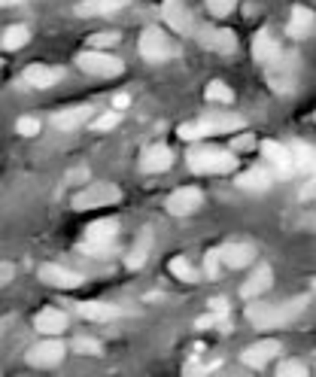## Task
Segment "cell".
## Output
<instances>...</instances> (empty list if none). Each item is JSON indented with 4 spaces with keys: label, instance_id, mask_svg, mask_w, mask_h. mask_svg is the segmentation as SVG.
Listing matches in <instances>:
<instances>
[{
    "label": "cell",
    "instance_id": "8",
    "mask_svg": "<svg viewBox=\"0 0 316 377\" xmlns=\"http://www.w3.org/2000/svg\"><path fill=\"white\" fill-rule=\"evenodd\" d=\"M40 280L46 286H55V289H76V286H82L86 277L71 271V268H61V265H40Z\"/></svg>",
    "mask_w": 316,
    "mask_h": 377
},
{
    "label": "cell",
    "instance_id": "37",
    "mask_svg": "<svg viewBox=\"0 0 316 377\" xmlns=\"http://www.w3.org/2000/svg\"><path fill=\"white\" fill-rule=\"evenodd\" d=\"M237 0H207V10H210L216 19H225V15L234 12Z\"/></svg>",
    "mask_w": 316,
    "mask_h": 377
},
{
    "label": "cell",
    "instance_id": "39",
    "mask_svg": "<svg viewBox=\"0 0 316 377\" xmlns=\"http://www.w3.org/2000/svg\"><path fill=\"white\" fill-rule=\"evenodd\" d=\"M115 43H119V34H115V30H101V34L91 37V46H95V49H113Z\"/></svg>",
    "mask_w": 316,
    "mask_h": 377
},
{
    "label": "cell",
    "instance_id": "22",
    "mask_svg": "<svg viewBox=\"0 0 316 377\" xmlns=\"http://www.w3.org/2000/svg\"><path fill=\"white\" fill-rule=\"evenodd\" d=\"M91 116V107H71V110H61L52 116V125L61 128V131H73V128H80L82 122H89Z\"/></svg>",
    "mask_w": 316,
    "mask_h": 377
},
{
    "label": "cell",
    "instance_id": "25",
    "mask_svg": "<svg viewBox=\"0 0 316 377\" xmlns=\"http://www.w3.org/2000/svg\"><path fill=\"white\" fill-rule=\"evenodd\" d=\"M289 152H292V161H295L298 171H307V174L316 171V149H313L310 143L295 140V143L289 146Z\"/></svg>",
    "mask_w": 316,
    "mask_h": 377
},
{
    "label": "cell",
    "instance_id": "5",
    "mask_svg": "<svg viewBox=\"0 0 316 377\" xmlns=\"http://www.w3.org/2000/svg\"><path fill=\"white\" fill-rule=\"evenodd\" d=\"M201 201H204L201 189L198 186H183L167 198V213H174V217H192V213L201 207Z\"/></svg>",
    "mask_w": 316,
    "mask_h": 377
},
{
    "label": "cell",
    "instance_id": "46",
    "mask_svg": "<svg viewBox=\"0 0 316 377\" xmlns=\"http://www.w3.org/2000/svg\"><path fill=\"white\" fill-rule=\"evenodd\" d=\"M15 3H21V0H0V6H15Z\"/></svg>",
    "mask_w": 316,
    "mask_h": 377
},
{
    "label": "cell",
    "instance_id": "11",
    "mask_svg": "<svg viewBox=\"0 0 316 377\" xmlns=\"http://www.w3.org/2000/svg\"><path fill=\"white\" fill-rule=\"evenodd\" d=\"M64 359V344L61 341H43L28 350V365L34 368H52Z\"/></svg>",
    "mask_w": 316,
    "mask_h": 377
},
{
    "label": "cell",
    "instance_id": "6",
    "mask_svg": "<svg viewBox=\"0 0 316 377\" xmlns=\"http://www.w3.org/2000/svg\"><path fill=\"white\" fill-rule=\"evenodd\" d=\"M198 43L204 46V49L210 52H219V55H231V52H237V34L228 28H204L201 37H198Z\"/></svg>",
    "mask_w": 316,
    "mask_h": 377
},
{
    "label": "cell",
    "instance_id": "28",
    "mask_svg": "<svg viewBox=\"0 0 316 377\" xmlns=\"http://www.w3.org/2000/svg\"><path fill=\"white\" fill-rule=\"evenodd\" d=\"M115 235H119V219H97L86 228L89 241H115Z\"/></svg>",
    "mask_w": 316,
    "mask_h": 377
},
{
    "label": "cell",
    "instance_id": "36",
    "mask_svg": "<svg viewBox=\"0 0 316 377\" xmlns=\"http://www.w3.org/2000/svg\"><path fill=\"white\" fill-rule=\"evenodd\" d=\"M219 268H222V252L219 250H207V256H204V271L210 280H216L219 277Z\"/></svg>",
    "mask_w": 316,
    "mask_h": 377
},
{
    "label": "cell",
    "instance_id": "38",
    "mask_svg": "<svg viewBox=\"0 0 316 377\" xmlns=\"http://www.w3.org/2000/svg\"><path fill=\"white\" fill-rule=\"evenodd\" d=\"M277 374H280V377H307V368H304V362H295V359H289V362H280Z\"/></svg>",
    "mask_w": 316,
    "mask_h": 377
},
{
    "label": "cell",
    "instance_id": "15",
    "mask_svg": "<svg viewBox=\"0 0 316 377\" xmlns=\"http://www.w3.org/2000/svg\"><path fill=\"white\" fill-rule=\"evenodd\" d=\"M280 353H283V347L277 341H259V344H252V347H246L241 353V359L250 368H265L274 356H280Z\"/></svg>",
    "mask_w": 316,
    "mask_h": 377
},
{
    "label": "cell",
    "instance_id": "32",
    "mask_svg": "<svg viewBox=\"0 0 316 377\" xmlns=\"http://www.w3.org/2000/svg\"><path fill=\"white\" fill-rule=\"evenodd\" d=\"M204 95H207V101H210V104H231V101H234V91H231V86H225V82H219V80L210 82Z\"/></svg>",
    "mask_w": 316,
    "mask_h": 377
},
{
    "label": "cell",
    "instance_id": "41",
    "mask_svg": "<svg viewBox=\"0 0 316 377\" xmlns=\"http://www.w3.org/2000/svg\"><path fill=\"white\" fill-rule=\"evenodd\" d=\"M37 131H40V122H37V119H30V116L19 119V134H25V137H34Z\"/></svg>",
    "mask_w": 316,
    "mask_h": 377
},
{
    "label": "cell",
    "instance_id": "27",
    "mask_svg": "<svg viewBox=\"0 0 316 377\" xmlns=\"http://www.w3.org/2000/svg\"><path fill=\"white\" fill-rule=\"evenodd\" d=\"M207 128H210V134H228V131H237L243 128V119L234 116V113H213V116H207Z\"/></svg>",
    "mask_w": 316,
    "mask_h": 377
},
{
    "label": "cell",
    "instance_id": "45",
    "mask_svg": "<svg viewBox=\"0 0 316 377\" xmlns=\"http://www.w3.org/2000/svg\"><path fill=\"white\" fill-rule=\"evenodd\" d=\"M113 107H115V110H125V107H128V95H115Z\"/></svg>",
    "mask_w": 316,
    "mask_h": 377
},
{
    "label": "cell",
    "instance_id": "23",
    "mask_svg": "<svg viewBox=\"0 0 316 377\" xmlns=\"http://www.w3.org/2000/svg\"><path fill=\"white\" fill-rule=\"evenodd\" d=\"M128 0H82L80 6H76V12L80 15H113L119 10H125Z\"/></svg>",
    "mask_w": 316,
    "mask_h": 377
},
{
    "label": "cell",
    "instance_id": "35",
    "mask_svg": "<svg viewBox=\"0 0 316 377\" xmlns=\"http://www.w3.org/2000/svg\"><path fill=\"white\" fill-rule=\"evenodd\" d=\"M228 326H231L228 313H216V311H210L207 317L198 320V329H228Z\"/></svg>",
    "mask_w": 316,
    "mask_h": 377
},
{
    "label": "cell",
    "instance_id": "44",
    "mask_svg": "<svg viewBox=\"0 0 316 377\" xmlns=\"http://www.w3.org/2000/svg\"><path fill=\"white\" fill-rule=\"evenodd\" d=\"M310 195H316V171H313V180L301 189V198H310Z\"/></svg>",
    "mask_w": 316,
    "mask_h": 377
},
{
    "label": "cell",
    "instance_id": "31",
    "mask_svg": "<svg viewBox=\"0 0 316 377\" xmlns=\"http://www.w3.org/2000/svg\"><path fill=\"white\" fill-rule=\"evenodd\" d=\"M80 250L86 252V256H95V259H106V256H113L115 252V241H82L80 243Z\"/></svg>",
    "mask_w": 316,
    "mask_h": 377
},
{
    "label": "cell",
    "instance_id": "42",
    "mask_svg": "<svg viewBox=\"0 0 316 377\" xmlns=\"http://www.w3.org/2000/svg\"><path fill=\"white\" fill-rule=\"evenodd\" d=\"M12 274H15V268L10 261H0V286H6V283L12 280Z\"/></svg>",
    "mask_w": 316,
    "mask_h": 377
},
{
    "label": "cell",
    "instance_id": "1",
    "mask_svg": "<svg viewBox=\"0 0 316 377\" xmlns=\"http://www.w3.org/2000/svg\"><path fill=\"white\" fill-rule=\"evenodd\" d=\"M304 307H307V298H292L286 304H259L256 302L246 307V320L256 329H280V326L295 322L304 313Z\"/></svg>",
    "mask_w": 316,
    "mask_h": 377
},
{
    "label": "cell",
    "instance_id": "29",
    "mask_svg": "<svg viewBox=\"0 0 316 377\" xmlns=\"http://www.w3.org/2000/svg\"><path fill=\"white\" fill-rule=\"evenodd\" d=\"M30 43V30L25 25H12V28H6V34H3V40H0V46H3L6 52H15V49H21V46H28Z\"/></svg>",
    "mask_w": 316,
    "mask_h": 377
},
{
    "label": "cell",
    "instance_id": "40",
    "mask_svg": "<svg viewBox=\"0 0 316 377\" xmlns=\"http://www.w3.org/2000/svg\"><path fill=\"white\" fill-rule=\"evenodd\" d=\"M122 122V113L115 110V113H104L101 119H95V131H110V128H115Z\"/></svg>",
    "mask_w": 316,
    "mask_h": 377
},
{
    "label": "cell",
    "instance_id": "30",
    "mask_svg": "<svg viewBox=\"0 0 316 377\" xmlns=\"http://www.w3.org/2000/svg\"><path fill=\"white\" fill-rule=\"evenodd\" d=\"M167 271H171L176 280H183V283H198V271L192 268V261L186 256H174L171 261H167Z\"/></svg>",
    "mask_w": 316,
    "mask_h": 377
},
{
    "label": "cell",
    "instance_id": "12",
    "mask_svg": "<svg viewBox=\"0 0 316 377\" xmlns=\"http://www.w3.org/2000/svg\"><path fill=\"white\" fill-rule=\"evenodd\" d=\"M261 156L268 158V165H271L280 176H289L292 171H295V161H292L289 146H283L277 140H265V143H261Z\"/></svg>",
    "mask_w": 316,
    "mask_h": 377
},
{
    "label": "cell",
    "instance_id": "3",
    "mask_svg": "<svg viewBox=\"0 0 316 377\" xmlns=\"http://www.w3.org/2000/svg\"><path fill=\"white\" fill-rule=\"evenodd\" d=\"M122 198V192L110 186V183H91L82 192L73 195V207L76 210H95V207H110Z\"/></svg>",
    "mask_w": 316,
    "mask_h": 377
},
{
    "label": "cell",
    "instance_id": "17",
    "mask_svg": "<svg viewBox=\"0 0 316 377\" xmlns=\"http://www.w3.org/2000/svg\"><path fill=\"white\" fill-rule=\"evenodd\" d=\"M76 311H80L82 320H91V322H110L122 313L115 304H106V302H80Z\"/></svg>",
    "mask_w": 316,
    "mask_h": 377
},
{
    "label": "cell",
    "instance_id": "47",
    "mask_svg": "<svg viewBox=\"0 0 316 377\" xmlns=\"http://www.w3.org/2000/svg\"><path fill=\"white\" fill-rule=\"evenodd\" d=\"M313 292H316V277H313Z\"/></svg>",
    "mask_w": 316,
    "mask_h": 377
},
{
    "label": "cell",
    "instance_id": "33",
    "mask_svg": "<svg viewBox=\"0 0 316 377\" xmlns=\"http://www.w3.org/2000/svg\"><path fill=\"white\" fill-rule=\"evenodd\" d=\"M210 134V128H207V122H186V125H180V137L183 140H201V137Z\"/></svg>",
    "mask_w": 316,
    "mask_h": 377
},
{
    "label": "cell",
    "instance_id": "43",
    "mask_svg": "<svg viewBox=\"0 0 316 377\" xmlns=\"http://www.w3.org/2000/svg\"><path fill=\"white\" fill-rule=\"evenodd\" d=\"M210 311H216V313H228V304L222 302V298H213V302H210Z\"/></svg>",
    "mask_w": 316,
    "mask_h": 377
},
{
    "label": "cell",
    "instance_id": "21",
    "mask_svg": "<svg viewBox=\"0 0 316 377\" xmlns=\"http://www.w3.org/2000/svg\"><path fill=\"white\" fill-rule=\"evenodd\" d=\"M313 21H316V15H313L310 10H307V6H295V10H292L289 25H286V34H289V37H295V40H301V37L310 34Z\"/></svg>",
    "mask_w": 316,
    "mask_h": 377
},
{
    "label": "cell",
    "instance_id": "13",
    "mask_svg": "<svg viewBox=\"0 0 316 377\" xmlns=\"http://www.w3.org/2000/svg\"><path fill=\"white\" fill-rule=\"evenodd\" d=\"M252 58H256L261 67H271L277 58H283L280 43L271 37V30H259V34L252 37Z\"/></svg>",
    "mask_w": 316,
    "mask_h": 377
},
{
    "label": "cell",
    "instance_id": "20",
    "mask_svg": "<svg viewBox=\"0 0 316 377\" xmlns=\"http://www.w3.org/2000/svg\"><path fill=\"white\" fill-rule=\"evenodd\" d=\"M222 265L225 268H246L252 259H256V250L250 247V243H228V247H222Z\"/></svg>",
    "mask_w": 316,
    "mask_h": 377
},
{
    "label": "cell",
    "instance_id": "14",
    "mask_svg": "<svg viewBox=\"0 0 316 377\" xmlns=\"http://www.w3.org/2000/svg\"><path fill=\"white\" fill-rule=\"evenodd\" d=\"M171 165H174V152L167 149L165 143L146 146L143 156H140V167H143L146 174H161V171H167Z\"/></svg>",
    "mask_w": 316,
    "mask_h": 377
},
{
    "label": "cell",
    "instance_id": "26",
    "mask_svg": "<svg viewBox=\"0 0 316 377\" xmlns=\"http://www.w3.org/2000/svg\"><path fill=\"white\" fill-rule=\"evenodd\" d=\"M149 250H152V232L146 228V232L137 237L134 247H131V256H128L125 265L131 268V271H140V268L146 265V259H149Z\"/></svg>",
    "mask_w": 316,
    "mask_h": 377
},
{
    "label": "cell",
    "instance_id": "18",
    "mask_svg": "<svg viewBox=\"0 0 316 377\" xmlns=\"http://www.w3.org/2000/svg\"><path fill=\"white\" fill-rule=\"evenodd\" d=\"M34 329L43 335H61L67 329V317L61 311H55V307H46V311H40L34 317Z\"/></svg>",
    "mask_w": 316,
    "mask_h": 377
},
{
    "label": "cell",
    "instance_id": "2",
    "mask_svg": "<svg viewBox=\"0 0 316 377\" xmlns=\"http://www.w3.org/2000/svg\"><path fill=\"white\" fill-rule=\"evenodd\" d=\"M189 167L195 174H228L237 167V158L234 152H225V149H192Z\"/></svg>",
    "mask_w": 316,
    "mask_h": 377
},
{
    "label": "cell",
    "instance_id": "48",
    "mask_svg": "<svg viewBox=\"0 0 316 377\" xmlns=\"http://www.w3.org/2000/svg\"><path fill=\"white\" fill-rule=\"evenodd\" d=\"M313 116H316V113H313Z\"/></svg>",
    "mask_w": 316,
    "mask_h": 377
},
{
    "label": "cell",
    "instance_id": "16",
    "mask_svg": "<svg viewBox=\"0 0 316 377\" xmlns=\"http://www.w3.org/2000/svg\"><path fill=\"white\" fill-rule=\"evenodd\" d=\"M274 286V271H271V265H259L256 268V274L250 277V280L241 286V295L246 298V302H256L259 295H265L268 289Z\"/></svg>",
    "mask_w": 316,
    "mask_h": 377
},
{
    "label": "cell",
    "instance_id": "7",
    "mask_svg": "<svg viewBox=\"0 0 316 377\" xmlns=\"http://www.w3.org/2000/svg\"><path fill=\"white\" fill-rule=\"evenodd\" d=\"M140 55L146 61H165L167 55H171V43H167L165 30L143 28V34H140Z\"/></svg>",
    "mask_w": 316,
    "mask_h": 377
},
{
    "label": "cell",
    "instance_id": "9",
    "mask_svg": "<svg viewBox=\"0 0 316 377\" xmlns=\"http://www.w3.org/2000/svg\"><path fill=\"white\" fill-rule=\"evenodd\" d=\"M161 12H165V21L176 34H192V30H195V19H192L189 6L183 3V0H165V3H161Z\"/></svg>",
    "mask_w": 316,
    "mask_h": 377
},
{
    "label": "cell",
    "instance_id": "10",
    "mask_svg": "<svg viewBox=\"0 0 316 377\" xmlns=\"http://www.w3.org/2000/svg\"><path fill=\"white\" fill-rule=\"evenodd\" d=\"M268 80H271L274 91H283L289 95L292 86H295V55H286V61L277 58L271 67H268Z\"/></svg>",
    "mask_w": 316,
    "mask_h": 377
},
{
    "label": "cell",
    "instance_id": "19",
    "mask_svg": "<svg viewBox=\"0 0 316 377\" xmlns=\"http://www.w3.org/2000/svg\"><path fill=\"white\" fill-rule=\"evenodd\" d=\"M61 73L58 67H46V64H30L28 71H25V82L28 86H34V89H49V86H55V82L61 80Z\"/></svg>",
    "mask_w": 316,
    "mask_h": 377
},
{
    "label": "cell",
    "instance_id": "24",
    "mask_svg": "<svg viewBox=\"0 0 316 377\" xmlns=\"http://www.w3.org/2000/svg\"><path fill=\"white\" fill-rule=\"evenodd\" d=\"M237 186L243 192H268L271 189V174L261 171V167H250L246 174L237 176Z\"/></svg>",
    "mask_w": 316,
    "mask_h": 377
},
{
    "label": "cell",
    "instance_id": "4",
    "mask_svg": "<svg viewBox=\"0 0 316 377\" xmlns=\"http://www.w3.org/2000/svg\"><path fill=\"white\" fill-rule=\"evenodd\" d=\"M76 64H80L86 73H91V76H119L122 71H125L122 58H115V55H110V52H104V49L82 52V55L76 58Z\"/></svg>",
    "mask_w": 316,
    "mask_h": 377
},
{
    "label": "cell",
    "instance_id": "34",
    "mask_svg": "<svg viewBox=\"0 0 316 377\" xmlns=\"http://www.w3.org/2000/svg\"><path fill=\"white\" fill-rule=\"evenodd\" d=\"M73 350L80 353V356H101V353H104L101 341H95V338H76Z\"/></svg>",
    "mask_w": 316,
    "mask_h": 377
}]
</instances>
